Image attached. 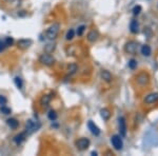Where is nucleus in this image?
<instances>
[{
    "mask_svg": "<svg viewBox=\"0 0 158 156\" xmlns=\"http://www.w3.org/2000/svg\"><path fill=\"white\" fill-rule=\"evenodd\" d=\"M98 38H99V33L97 32V31H95V30H93V31H91V32H89L88 35H86V39H88L90 42L97 41Z\"/></svg>",
    "mask_w": 158,
    "mask_h": 156,
    "instance_id": "nucleus-13",
    "label": "nucleus"
},
{
    "mask_svg": "<svg viewBox=\"0 0 158 156\" xmlns=\"http://www.w3.org/2000/svg\"><path fill=\"white\" fill-rule=\"evenodd\" d=\"M75 30H73V29H70L68 31V33H67V35H65V39L67 40H72L74 36H75Z\"/></svg>",
    "mask_w": 158,
    "mask_h": 156,
    "instance_id": "nucleus-25",
    "label": "nucleus"
},
{
    "mask_svg": "<svg viewBox=\"0 0 158 156\" xmlns=\"http://www.w3.org/2000/svg\"><path fill=\"white\" fill-rule=\"evenodd\" d=\"M56 59L53 57L52 55L49 54V53H45V54H41L39 57V62L41 63L43 65H47V66H51L55 63Z\"/></svg>",
    "mask_w": 158,
    "mask_h": 156,
    "instance_id": "nucleus-4",
    "label": "nucleus"
},
{
    "mask_svg": "<svg viewBox=\"0 0 158 156\" xmlns=\"http://www.w3.org/2000/svg\"><path fill=\"white\" fill-rule=\"evenodd\" d=\"M75 145H76V148H77L79 151H85V150H88L89 147H90L91 141L89 138L82 137V138H79L78 140H76Z\"/></svg>",
    "mask_w": 158,
    "mask_h": 156,
    "instance_id": "nucleus-6",
    "label": "nucleus"
},
{
    "mask_svg": "<svg viewBox=\"0 0 158 156\" xmlns=\"http://www.w3.org/2000/svg\"><path fill=\"white\" fill-rule=\"evenodd\" d=\"M88 128H89V130H90L91 133L93 135H95V136H99V135H100V129H99V128L96 126V124H94L92 120H89Z\"/></svg>",
    "mask_w": 158,
    "mask_h": 156,
    "instance_id": "nucleus-11",
    "label": "nucleus"
},
{
    "mask_svg": "<svg viewBox=\"0 0 158 156\" xmlns=\"http://www.w3.org/2000/svg\"><path fill=\"white\" fill-rule=\"evenodd\" d=\"M129 68L131 69V70H135V69L137 68V60L135 59H130L129 63H128Z\"/></svg>",
    "mask_w": 158,
    "mask_h": 156,
    "instance_id": "nucleus-26",
    "label": "nucleus"
},
{
    "mask_svg": "<svg viewBox=\"0 0 158 156\" xmlns=\"http://www.w3.org/2000/svg\"><path fill=\"white\" fill-rule=\"evenodd\" d=\"M138 42L134 41V40H131V41L127 42L126 45H124V51H126V53H128V54H135V53L138 51Z\"/></svg>",
    "mask_w": 158,
    "mask_h": 156,
    "instance_id": "nucleus-7",
    "label": "nucleus"
},
{
    "mask_svg": "<svg viewBox=\"0 0 158 156\" xmlns=\"http://www.w3.org/2000/svg\"><path fill=\"white\" fill-rule=\"evenodd\" d=\"M130 31L132 34H137L139 32V23L137 20H132L130 22Z\"/></svg>",
    "mask_w": 158,
    "mask_h": 156,
    "instance_id": "nucleus-17",
    "label": "nucleus"
},
{
    "mask_svg": "<svg viewBox=\"0 0 158 156\" xmlns=\"http://www.w3.org/2000/svg\"><path fill=\"white\" fill-rule=\"evenodd\" d=\"M141 11H142V7L140 6H135L133 7V14L135 15V16H138L140 13H141Z\"/></svg>",
    "mask_w": 158,
    "mask_h": 156,
    "instance_id": "nucleus-27",
    "label": "nucleus"
},
{
    "mask_svg": "<svg viewBox=\"0 0 158 156\" xmlns=\"http://www.w3.org/2000/svg\"><path fill=\"white\" fill-rule=\"evenodd\" d=\"M150 75L146 72H141L136 76V82L139 86H147L150 83Z\"/></svg>",
    "mask_w": 158,
    "mask_h": 156,
    "instance_id": "nucleus-2",
    "label": "nucleus"
},
{
    "mask_svg": "<svg viewBox=\"0 0 158 156\" xmlns=\"http://www.w3.org/2000/svg\"><path fill=\"white\" fill-rule=\"evenodd\" d=\"M6 124L11 128L12 130H16L19 127V121L16 118H7L6 119Z\"/></svg>",
    "mask_w": 158,
    "mask_h": 156,
    "instance_id": "nucleus-16",
    "label": "nucleus"
},
{
    "mask_svg": "<svg viewBox=\"0 0 158 156\" xmlns=\"http://www.w3.org/2000/svg\"><path fill=\"white\" fill-rule=\"evenodd\" d=\"M3 41L6 43V47H11V45H13V43H14V39H13L12 37H6Z\"/></svg>",
    "mask_w": 158,
    "mask_h": 156,
    "instance_id": "nucleus-29",
    "label": "nucleus"
},
{
    "mask_svg": "<svg viewBox=\"0 0 158 156\" xmlns=\"http://www.w3.org/2000/svg\"><path fill=\"white\" fill-rule=\"evenodd\" d=\"M85 25H80V27H78V29L75 33L78 35V36H81V35L85 33Z\"/></svg>",
    "mask_w": 158,
    "mask_h": 156,
    "instance_id": "nucleus-28",
    "label": "nucleus"
},
{
    "mask_svg": "<svg viewBox=\"0 0 158 156\" xmlns=\"http://www.w3.org/2000/svg\"><path fill=\"white\" fill-rule=\"evenodd\" d=\"M118 128H119V133H120L121 137L127 136V131H128V128H127V121L126 118L123 116H120L118 118Z\"/></svg>",
    "mask_w": 158,
    "mask_h": 156,
    "instance_id": "nucleus-8",
    "label": "nucleus"
},
{
    "mask_svg": "<svg viewBox=\"0 0 158 156\" xmlns=\"http://www.w3.org/2000/svg\"><path fill=\"white\" fill-rule=\"evenodd\" d=\"M7 102V99L3 95H0V106H4Z\"/></svg>",
    "mask_w": 158,
    "mask_h": 156,
    "instance_id": "nucleus-30",
    "label": "nucleus"
},
{
    "mask_svg": "<svg viewBox=\"0 0 158 156\" xmlns=\"http://www.w3.org/2000/svg\"><path fill=\"white\" fill-rule=\"evenodd\" d=\"M52 98H53L52 94H50V95H43L41 97V99H40V104H41V107H43V108H47V107L50 104Z\"/></svg>",
    "mask_w": 158,
    "mask_h": 156,
    "instance_id": "nucleus-15",
    "label": "nucleus"
},
{
    "mask_svg": "<svg viewBox=\"0 0 158 156\" xmlns=\"http://www.w3.org/2000/svg\"><path fill=\"white\" fill-rule=\"evenodd\" d=\"M27 133L25 132H22V133H19L18 135H16L14 138H13V141L15 142L17 145H21L22 142L25 140V138H27Z\"/></svg>",
    "mask_w": 158,
    "mask_h": 156,
    "instance_id": "nucleus-12",
    "label": "nucleus"
},
{
    "mask_svg": "<svg viewBox=\"0 0 158 156\" xmlns=\"http://www.w3.org/2000/svg\"><path fill=\"white\" fill-rule=\"evenodd\" d=\"M100 115H101V117H102V119L106 120V121H108V120L111 118V112L106 108H103L100 110Z\"/></svg>",
    "mask_w": 158,
    "mask_h": 156,
    "instance_id": "nucleus-19",
    "label": "nucleus"
},
{
    "mask_svg": "<svg viewBox=\"0 0 158 156\" xmlns=\"http://www.w3.org/2000/svg\"><path fill=\"white\" fill-rule=\"evenodd\" d=\"M33 41L31 39H20L18 42H17V47H18L20 50H27L29 48L31 45H32Z\"/></svg>",
    "mask_w": 158,
    "mask_h": 156,
    "instance_id": "nucleus-10",
    "label": "nucleus"
},
{
    "mask_svg": "<svg viewBox=\"0 0 158 156\" xmlns=\"http://www.w3.org/2000/svg\"><path fill=\"white\" fill-rule=\"evenodd\" d=\"M78 71V65H76V63H70V65H68V73L70 74V75H74V74H76Z\"/></svg>",
    "mask_w": 158,
    "mask_h": 156,
    "instance_id": "nucleus-20",
    "label": "nucleus"
},
{
    "mask_svg": "<svg viewBox=\"0 0 158 156\" xmlns=\"http://www.w3.org/2000/svg\"><path fill=\"white\" fill-rule=\"evenodd\" d=\"M6 48V43H4V41H2V40H0V53H1L2 51H3Z\"/></svg>",
    "mask_w": 158,
    "mask_h": 156,
    "instance_id": "nucleus-31",
    "label": "nucleus"
},
{
    "mask_svg": "<svg viewBox=\"0 0 158 156\" xmlns=\"http://www.w3.org/2000/svg\"><path fill=\"white\" fill-rule=\"evenodd\" d=\"M92 155H97V152H94L93 151V152H92Z\"/></svg>",
    "mask_w": 158,
    "mask_h": 156,
    "instance_id": "nucleus-33",
    "label": "nucleus"
},
{
    "mask_svg": "<svg viewBox=\"0 0 158 156\" xmlns=\"http://www.w3.org/2000/svg\"><path fill=\"white\" fill-rule=\"evenodd\" d=\"M14 82L16 84V86L19 89V90H21L22 86H23V81H22L21 77H19V76H16V77L14 78Z\"/></svg>",
    "mask_w": 158,
    "mask_h": 156,
    "instance_id": "nucleus-23",
    "label": "nucleus"
},
{
    "mask_svg": "<svg viewBox=\"0 0 158 156\" xmlns=\"http://www.w3.org/2000/svg\"><path fill=\"white\" fill-rule=\"evenodd\" d=\"M0 113L3 115H10L12 113V110L6 106H0Z\"/></svg>",
    "mask_w": 158,
    "mask_h": 156,
    "instance_id": "nucleus-24",
    "label": "nucleus"
},
{
    "mask_svg": "<svg viewBox=\"0 0 158 156\" xmlns=\"http://www.w3.org/2000/svg\"><path fill=\"white\" fill-rule=\"evenodd\" d=\"M100 77L102 80L106 81V82H111L112 79H113V76H112V74L109 72L108 70H102L100 72Z\"/></svg>",
    "mask_w": 158,
    "mask_h": 156,
    "instance_id": "nucleus-14",
    "label": "nucleus"
},
{
    "mask_svg": "<svg viewBox=\"0 0 158 156\" xmlns=\"http://www.w3.org/2000/svg\"><path fill=\"white\" fill-rule=\"evenodd\" d=\"M111 144L113 145V148L117 151H120L123 148V141H122V137L120 135L115 134L111 137Z\"/></svg>",
    "mask_w": 158,
    "mask_h": 156,
    "instance_id": "nucleus-5",
    "label": "nucleus"
},
{
    "mask_svg": "<svg viewBox=\"0 0 158 156\" xmlns=\"http://www.w3.org/2000/svg\"><path fill=\"white\" fill-rule=\"evenodd\" d=\"M40 128V124L38 121H34L32 119H29L25 124V133L27 135L33 134L34 132H36L38 129Z\"/></svg>",
    "mask_w": 158,
    "mask_h": 156,
    "instance_id": "nucleus-3",
    "label": "nucleus"
},
{
    "mask_svg": "<svg viewBox=\"0 0 158 156\" xmlns=\"http://www.w3.org/2000/svg\"><path fill=\"white\" fill-rule=\"evenodd\" d=\"M157 101H158V93L157 92L149 93L148 95L144 96V98H143V102L146 104H153V103H156Z\"/></svg>",
    "mask_w": 158,
    "mask_h": 156,
    "instance_id": "nucleus-9",
    "label": "nucleus"
},
{
    "mask_svg": "<svg viewBox=\"0 0 158 156\" xmlns=\"http://www.w3.org/2000/svg\"><path fill=\"white\" fill-rule=\"evenodd\" d=\"M58 115L56 113L55 110H50L49 113H48V118H49L51 121H55L56 119H57Z\"/></svg>",
    "mask_w": 158,
    "mask_h": 156,
    "instance_id": "nucleus-22",
    "label": "nucleus"
},
{
    "mask_svg": "<svg viewBox=\"0 0 158 156\" xmlns=\"http://www.w3.org/2000/svg\"><path fill=\"white\" fill-rule=\"evenodd\" d=\"M59 31H60V23L59 22H55L53 23L49 29L47 30L45 32V36L49 40H54L57 38L58 34H59Z\"/></svg>",
    "mask_w": 158,
    "mask_h": 156,
    "instance_id": "nucleus-1",
    "label": "nucleus"
},
{
    "mask_svg": "<svg viewBox=\"0 0 158 156\" xmlns=\"http://www.w3.org/2000/svg\"><path fill=\"white\" fill-rule=\"evenodd\" d=\"M6 2H10V3H12V2H14L15 0H6Z\"/></svg>",
    "mask_w": 158,
    "mask_h": 156,
    "instance_id": "nucleus-32",
    "label": "nucleus"
},
{
    "mask_svg": "<svg viewBox=\"0 0 158 156\" xmlns=\"http://www.w3.org/2000/svg\"><path fill=\"white\" fill-rule=\"evenodd\" d=\"M140 52H141V54L143 56H146V57H150L152 54V48L149 44H143L141 48H140Z\"/></svg>",
    "mask_w": 158,
    "mask_h": 156,
    "instance_id": "nucleus-18",
    "label": "nucleus"
},
{
    "mask_svg": "<svg viewBox=\"0 0 158 156\" xmlns=\"http://www.w3.org/2000/svg\"><path fill=\"white\" fill-rule=\"evenodd\" d=\"M55 48H56L55 43H48V44L44 47V51H45V53H49V54H51V53L54 52Z\"/></svg>",
    "mask_w": 158,
    "mask_h": 156,
    "instance_id": "nucleus-21",
    "label": "nucleus"
}]
</instances>
